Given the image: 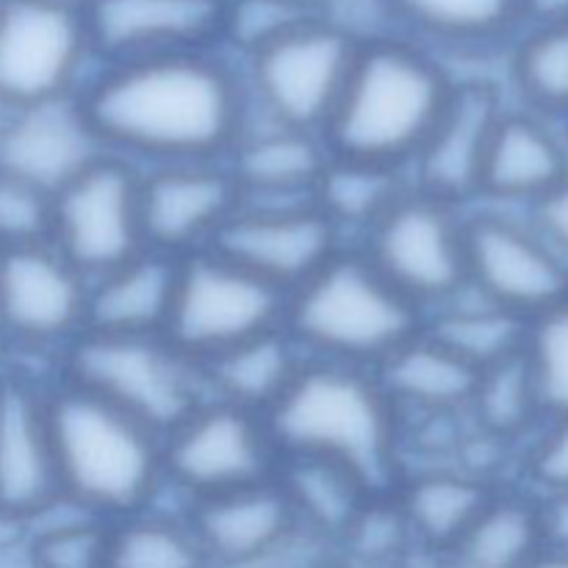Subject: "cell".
I'll return each mask as SVG.
<instances>
[{
    "mask_svg": "<svg viewBox=\"0 0 568 568\" xmlns=\"http://www.w3.org/2000/svg\"><path fill=\"white\" fill-rule=\"evenodd\" d=\"M105 153L136 166L222 161L247 116L242 67L220 48L100 64L78 92Z\"/></svg>",
    "mask_w": 568,
    "mask_h": 568,
    "instance_id": "obj_1",
    "label": "cell"
},
{
    "mask_svg": "<svg viewBox=\"0 0 568 568\" xmlns=\"http://www.w3.org/2000/svg\"><path fill=\"white\" fill-rule=\"evenodd\" d=\"M455 81L442 59L414 39L399 33L361 37L322 136L336 159L408 172L447 109Z\"/></svg>",
    "mask_w": 568,
    "mask_h": 568,
    "instance_id": "obj_2",
    "label": "cell"
},
{
    "mask_svg": "<svg viewBox=\"0 0 568 568\" xmlns=\"http://www.w3.org/2000/svg\"><path fill=\"white\" fill-rule=\"evenodd\" d=\"M266 425L281 458L336 460L375 491H392L397 483L403 419L372 369L308 358Z\"/></svg>",
    "mask_w": 568,
    "mask_h": 568,
    "instance_id": "obj_3",
    "label": "cell"
},
{
    "mask_svg": "<svg viewBox=\"0 0 568 568\" xmlns=\"http://www.w3.org/2000/svg\"><path fill=\"white\" fill-rule=\"evenodd\" d=\"M48 403L67 505L116 521L159 503L164 494L159 433L59 377L50 381Z\"/></svg>",
    "mask_w": 568,
    "mask_h": 568,
    "instance_id": "obj_4",
    "label": "cell"
},
{
    "mask_svg": "<svg viewBox=\"0 0 568 568\" xmlns=\"http://www.w3.org/2000/svg\"><path fill=\"white\" fill-rule=\"evenodd\" d=\"M283 327L305 358L375 372L422 333L425 311L399 294L355 244L286 294Z\"/></svg>",
    "mask_w": 568,
    "mask_h": 568,
    "instance_id": "obj_5",
    "label": "cell"
},
{
    "mask_svg": "<svg viewBox=\"0 0 568 568\" xmlns=\"http://www.w3.org/2000/svg\"><path fill=\"white\" fill-rule=\"evenodd\" d=\"M53 377L114 405L159 436L205 399L200 366L166 336L83 331L55 358Z\"/></svg>",
    "mask_w": 568,
    "mask_h": 568,
    "instance_id": "obj_6",
    "label": "cell"
},
{
    "mask_svg": "<svg viewBox=\"0 0 568 568\" xmlns=\"http://www.w3.org/2000/svg\"><path fill=\"white\" fill-rule=\"evenodd\" d=\"M358 44V33L331 14L292 28L239 64L250 111L277 125L322 133L342 98Z\"/></svg>",
    "mask_w": 568,
    "mask_h": 568,
    "instance_id": "obj_7",
    "label": "cell"
},
{
    "mask_svg": "<svg viewBox=\"0 0 568 568\" xmlns=\"http://www.w3.org/2000/svg\"><path fill=\"white\" fill-rule=\"evenodd\" d=\"M286 294L216 250L178 261L164 336L194 364L283 325Z\"/></svg>",
    "mask_w": 568,
    "mask_h": 568,
    "instance_id": "obj_8",
    "label": "cell"
},
{
    "mask_svg": "<svg viewBox=\"0 0 568 568\" xmlns=\"http://www.w3.org/2000/svg\"><path fill=\"white\" fill-rule=\"evenodd\" d=\"M92 59L81 0H0V116L78 98Z\"/></svg>",
    "mask_w": 568,
    "mask_h": 568,
    "instance_id": "obj_9",
    "label": "cell"
},
{
    "mask_svg": "<svg viewBox=\"0 0 568 568\" xmlns=\"http://www.w3.org/2000/svg\"><path fill=\"white\" fill-rule=\"evenodd\" d=\"M355 247L427 314L466 283V209L410 183Z\"/></svg>",
    "mask_w": 568,
    "mask_h": 568,
    "instance_id": "obj_10",
    "label": "cell"
},
{
    "mask_svg": "<svg viewBox=\"0 0 568 568\" xmlns=\"http://www.w3.org/2000/svg\"><path fill=\"white\" fill-rule=\"evenodd\" d=\"M164 488L194 499L275 480L281 449L266 416L205 397L186 419L161 436Z\"/></svg>",
    "mask_w": 568,
    "mask_h": 568,
    "instance_id": "obj_11",
    "label": "cell"
},
{
    "mask_svg": "<svg viewBox=\"0 0 568 568\" xmlns=\"http://www.w3.org/2000/svg\"><path fill=\"white\" fill-rule=\"evenodd\" d=\"M139 178L136 164L105 153L53 194L50 244L89 281L148 250Z\"/></svg>",
    "mask_w": 568,
    "mask_h": 568,
    "instance_id": "obj_12",
    "label": "cell"
},
{
    "mask_svg": "<svg viewBox=\"0 0 568 568\" xmlns=\"http://www.w3.org/2000/svg\"><path fill=\"white\" fill-rule=\"evenodd\" d=\"M466 281L491 303L532 320L568 300V264L527 211L466 209Z\"/></svg>",
    "mask_w": 568,
    "mask_h": 568,
    "instance_id": "obj_13",
    "label": "cell"
},
{
    "mask_svg": "<svg viewBox=\"0 0 568 568\" xmlns=\"http://www.w3.org/2000/svg\"><path fill=\"white\" fill-rule=\"evenodd\" d=\"M89 277L50 242L0 253V336L11 355L55 364L87 331Z\"/></svg>",
    "mask_w": 568,
    "mask_h": 568,
    "instance_id": "obj_14",
    "label": "cell"
},
{
    "mask_svg": "<svg viewBox=\"0 0 568 568\" xmlns=\"http://www.w3.org/2000/svg\"><path fill=\"white\" fill-rule=\"evenodd\" d=\"M344 239L320 214L314 197L239 200L211 250L272 283L283 294L322 270Z\"/></svg>",
    "mask_w": 568,
    "mask_h": 568,
    "instance_id": "obj_15",
    "label": "cell"
},
{
    "mask_svg": "<svg viewBox=\"0 0 568 568\" xmlns=\"http://www.w3.org/2000/svg\"><path fill=\"white\" fill-rule=\"evenodd\" d=\"M50 381L0 366V514L33 527L64 503L50 430Z\"/></svg>",
    "mask_w": 568,
    "mask_h": 568,
    "instance_id": "obj_16",
    "label": "cell"
},
{
    "mask_svg": "<svg viewBox=\"0 0 568 568\" xmlns=\"http://www.w3.org/2000/svg\"><path fill=\"white\" fill-rule=\"evenodd\" d=\"M144 244L170 258L209 250L239 209V186L225 161L139 166Z\"/></svg>",
    "mask_w": 568,
    "mask_h": 568,
    "instance_id": "obj_17",
    "label": "cell"
},
{
    "mask_svg": "<svg viewBox=\"0 0 568 568\" xmlns=\"http://www.w3.org/2000/svg\"><path fill=\"white\" fill-rule=\"evenodd\" d=\"M508 105V92L494 81H455L447 109L408 166L410 183L447 203L475 205L488 144Z\"/></svg>",
    "mask_w": 568,
    "mask_h": 568,
    "instance_id": "obj_18",
    "label": "cell"
},
{
    "mask_svg": "<svg viewBox=\"0 0 568 568\" xmlns=\"http://www.w3.org/2000/svg\"><path fill=\"white\" fill-rule=\"evenodd\" d=\"M100 64L220 48L227 0H81Z\"/></svg>",
    "mask_w": 568,
    "mask_h": 568,
    "instance_id": "obj_19",
    "label": "cell"
},
{
    "mask_svg": "<svg viewBox=\"0 0 568 568\" xmlns=\"http://www.w3.org/2000/svg\"><path fill=\"white\" fill-rule=\"evenodd\" d=\"M566 181L564 125L510 103L488 144L477 203L527 211Z\"/></svg>",
    "mask_w": 568,
    "mask_h": 568,
    "instance_id": "obj_20",
    "label": "cell"
},
{
    "mask_svg": "<svg viewBox=\"0 0 568 568\" xmlns=\"http://www.w3.org/2000/svg\"><path fill=\"white\" fill-rule=\"evenodd\" d=\"M211 568H261L300 530L275 480L183 505Z\"/></svg>",
    "mask_w": 568,
    "mask_h": 568,
    "instance_id": "obj_21",
    "label": "cell"
},
{
    "mask_svg": "<svg viewBox=\"0 0 568 568\" xmlns=\"http://www.w3.org/2000/svg\"><path fill=\"white\" fill-rule=\"evenodd\" d=\"M105 155L78 98L0 116V170L55 194Z\"/></svg>",
    "mask_w": 568,
    "mask_h": 568,
    "instance_id": "obj_22",
    "label": "cell"
},
{
    "mask_svg": "<svg viewBox=\"0 0 568 568\" xmlns=\"http://www.w3.org/2000/svg\"><path fill=\"white\" fill-rule=\"evenodd\" d=\"M331 159L322 133L277 125L247 105L242 133L222 161L236 181L239 200H264L314 197Z\"/></svg>",
    "mask_w": 568,
    "mask_h": 568,
    "instance_id": "obj_23",
    "label": "cell"
},
{
    "mask_svg": "<svg viewBox=\"0 0 568 568\" xmlns=\"http://www.w3.org/2000/svg\"><path fill=\"white\" fill-rule=\"evenodd\" d=\"M178 261L142 250L125 264L89 281L87 331L164 336L175 297Z\"/></svg>",
    "mask_w": 568,
    "mask_h": 568,
    "instance_id": "obj_24",
    "label": "cell"
},
{
    "mask_svg": "<svg viewBox=\"0 0 568 568\" xmlns=\"http://www.w3.org/2000/svg\"><path fill=\"white\" fill-rule=\"evenodd\" d=\"M392 491L416 547L447 555L497 488L458 466L442 464L403 469Z\"/></svg>",
    "mask_w": 568,
    "mask_h": 568,
    "instance_id": "obj_25",
    "label": "cell"
},
{
    "mask_svg": "<svg viewBox=\"0 0 568 568\" xmlns=\"http://www.w3.org/2000/svg\"><path fill=\"white\" fill-rule=\"evenodd\" d=\"M305 361L308 358L303 349L281 325L197 366L205 397L266 416L300 375Z\"/></svg>",
    "mask_w": 568,
    "mask_h": 568,
    "instance_id": "obj_26",
    "label": "cell"
},
{
    "mask_svg": "<svg viewBox=\"0 0 568 568\" xmlns=\"http://www.w3.org/2000/svg\"><path fill=\"white\" fill-rule=\"evenodd\" d=\"M375 375L403 419L425 414H466L480 372L422 331L388 355Z\"/></svg>",
    "mask_w": 568,
    "mask_h": 568,
    "instance_id": "obj_27",
    "label": "cell"
},
{
    "mask_svg": "<svg viewBox=\"0 0 568 568\" xmlns=\"http://www.w3.org/2000/svg\"><path fill=\"white\" fill-rule=\"evenodd\" d=\"M399 37L447 50H486L514 42L525 28L521 0H381Z\"/></svg>",
    "mask_w": 568,
    "mask_h": 568,
    "instance_id": "obj_28",
    "label": "cell"
},
{
    "mask_svg": "<svg viewBox=\"0 0 568 568\" xmlns=\"http://www.w3.org/2000/svg\"><path fill=\"white\" fill-rule=\"evenodd\" d=\"M275 483L297 525L331 547H338L355 516L381 494L349 466L311 455H283Z\"/></svg>",
    "mask_w": 568,
    "mask_h": 568,
    "instance_id": "obj_29",
    "label": "cell"
},
{
    "mask_svg": "<svg viewBox=\"0 0 568 568\" xmlns=\"http://www.w3.org/2000/svg\"><path fill=\"white\" fill-rule=\"evenodd\" d=\"M525 316L491 303L469 281L425 314L427 336L458 355L475 372L516 358L525 349Z\"/></svg>",
    "mask_w": 568,
    "mask_h": 568,
    "instance_id": "obj_30",
    "label": "cell"
},
{
    "mask_svg": "<svg viewBox=\"0 0 568 568\" xmlns=\"http://www.w3.org/2000/svg\"><path fill=\"white\" fill-rule=\"evenodd\" d=\"M544 549L538 497L521 483L499 486L447 552L449 568H527Z\"/></svg>",
    "mask_w": 568,
    "mask_h": 568,
    "instance_id": "obj_31",
    "label": "cell"
},
{
    "mask_svg": "<svg viewBox=\"0 0 568 568\" xmlns=\"http://www.w3.org/2000/svg\"><path fill=\"white\" fill-rule=\"evenodd\" d=\"M408 186L405 170L333 155L314 189V203L344 244H358Z\"/></svg>",
    "mask_w": 568,
    "mask_h": 568,
    "instance_id": "obj_32",
    "label": "cell"
},
{
    "mask_svg": "<svg viewBox=\"0 0 568 568\" xmlns=\"http://www.w3.org/2000/svg\"><path fill=\"white\" fill-rule=\"evenodd\" d=\"M508 81L514 105L555 122L568 120V17L516 33Z\"/></svg>",
    "mask_w": 568,
    "mask_h": 568,
    "instance_id": "obj_33",
    "label": "cell"
},
{
    "mask_svg": "<svg viewBox=\"0 0 568 568\" xmlns=\"http://www.w3.org/2000/svg\"><path fill=\"white\" fill-rule=\"evenodd\" d=\"M109 568H211L186 514L159 503L109 521Z\"/></svg>",
    "mask_w": 568,
    "mask_h": 568,
    "instance_id": "obj_34",
    "label": "cell"
},
{
    "mask_svg": "<svg viewBox=\"0 0 568 568\" xmlns=\"http://www.w3.org/2000/svg\"><path fill=\"white\" fill-rule=\"evenodd\" d=\"M466 419L480 433L525 447L547 422L525 355L488 366L477 375Z\"/></svg>",
    "mask_w": 568,
    "mask_h": 568,
    "instance_id": "obj_35",
    "label": "cell"
},
{
    "mask_svg": "<svg viewBox=\"0 0 568 568\" xmlns=\"http://www.w3.org/2000/svg\"><path fill=\"white\" fill-rule=\"evenodd\" d=\"M28 532L31 568H109V521L70 505L67 519L37 521Z\"/></svg>",
    "mask_w": 568,
    "mask_h": 568,
    "instance_id": "obj_36",
    "label": "cell"
},
{
    "mask_svg": "<svg viewBox=\"0 0 568 568\" xmlns=\"http://www.w3.org/2000/svg\"><path fill=\"white\" fill-rule=\"evenodd\" d=\"M525 364L547 419L568 416V300L527 322Z\"/></svg>",
    "mask_w": 568,
    "mask_h": 568,
    "instance_id": "obj_37",
    "label": "cell"
},
{
    "mask_svg": "<svg viewBox=\"0 0 568 568\" xmlns=\"http://www.w3.org/2000/svg\"><path fill=\"white\" fill-rule=\"evenodd\" d=\"M414 547V536L394 491H381L355 516L336 552L361 568H377L399 564Z\"/></svg>",
    "mask_w": 568,
    "mask_h": 568,
    "instance_id": "obj_38",
    "label": "cell"
},
{
    "mask_svg": "<svg viewBox=\"0 0 568 568\" xmlns=\"http://www.w3.org/2000/svg\"><path fill=\"white\" fill-rule=\"evenodd\" d=\"M320 14H327L320 0H227L220 48L225 44L244 61Z\"/></svg>",
    "mask_w": 568,
    "mask_h": 568,
    "instance_id": "obj_39",
    "label": "cell"
},
{
    "mask_svg": "<svg viewBox=\"0 0 568 568\" xmlns=\"http://www.w3.org/2000/svg\"><path fill=\"white\" fill-rule=\"evenodd\" d=\"M53 194L0 170V253L50 242Z\"/></svg>",
    "mask_w": 568,
    "mask_h": 568,
    "instance_id": "obj_40",
    "label": "cell"
},
{
    "mask_svg": "<svg viewBox=\"0 0 568 568\" xmlns=\"http://www.w3.org/2000/svg\"><path fill=\"white\" fill-rule=\"evenodd\" d=\"M519 483L538 497L568 491V416L547 419L521 447Z\"/></svg>",
    "mask_w": 568,
    "mask_h": 568,
    "instance_id": "obj_41",
    "label": "cell"
},
{
    "mask_svg": "<svg viewBox=\"0 0 568 568\" xmlns=\"http://www.w3.org/2000/svg\"><path fill=\"white\" fill-rule=\"evenodd\" d=\"M527 216L536 231L547 239L549 247L568 264V181L538 200L532 209H527Z\"/></svg>",
    "mask_w": 568,
    "mask_h": 568,
    "instance_id": "obj_42",
    "label": "cell"
},
{
    "mask_svg": "<svg viewBox=\"0 0 568 568\" xmlns=\"http://www.w3.org/2000/svg\"><path fill=\"white\" fill-rule=\"evenodd\" d=\"M538 516H541L544 547L568 549V491L541 494L538 497Z\"/></svg>",
    "mask_w": 568,
    "mask_h": 568,
    "instance_id": "obj_43",
    "label": "cell"
},
{
    "mask_svg": "<svg viewBox=\"0 0 568 568\" xmlns=\"http://www.w3.org/2000/svg\"><path fill=\"white\" fill-rule=\"evenodd\" d=\"M521 14H525V28L564 20L568 17V0H521Z\"/></svg>",
    "mask_w": 568,
    "mask_h": 568,
    "instance_id": "obj_44",
    "label": "cell"
},
{
    "mask_svg": "<svg viewBox=\"0 0 568 568\" xmlns=\"http://www.w3.org/2000/svg\"><path fill=\"white\" fill-rule=\"evenodd\" d=\"M527 568H568V549H549L544 547L538 558Z\"/></svg>",
    "mask_w": 568,
    "mask_h": 568,
    "instance_id": "obj_45",
    "label": "cell"
},
{
    "mask_svg": "<svg viewBox=\"0 0 568 568\" xmlns=\"http://www.w3.org/2000/svg\"><path fill=\"white\" fill-rule=\"evenodd\" d=\"M311 568H358V566H355V564H349V560L344 558V555L333 552V555H327V558H322L320 564H316V566H311Z\"/></svg>",
    "mask_w": 568,
    "mask_h": 568,
    "instance_id": "obj_46",
    "label": "cell"
},
{
    "mask_svg": "<svg viewBox=\"0 0 568 568\" xmlns=\"http://www.w3.org/2000/svg\"><path fill=\"white\" fill-rule=\"evenodd\" d=\"M9 361H11V353H9V347H6V338L0 336V366L9 364Z\"/></svg>",
    "mask_w": 568,
    "mask_h": 568,
    "instance_id": "obj_47",
    "label": "cell"
},
{
    "mask_svg": "<svg viewBox=\"0 0 568 568\" xmlns=\"http://www.w3.org/2000/svg\"><path fill=\"white\" fill-rule=\"evenodd\" d=\"M560 125H564V136H566V144H568V120L560 122Z\"/></svg>",
    "mask_w": 568,
    "mask_h": 568,
    "instance_id": "obj_48",
    "label": "cell"
}]
</instances>
